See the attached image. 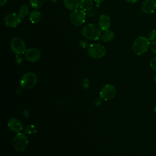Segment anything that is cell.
<instances>
[{
	"instance_id": "6da1fadb",
	"label": "cell",
	"mask_w": 156,
	"mask_h": 156,
	"mask_svg": "<svg viewBox=\"0 0 156 156\" xmlns=\"http://www.w3.org/2000/svg\"><path fill=\"white\" fill-rule=\"evenodd\" d=\"M82 34L86 39L90 40H97L101 35V30L96 24L88 23L83 27L82 29Z\"/></svg>"
},
{
	"instance_id": "7a4b0ae2",
	"label": "cell",
	"mask_w": 156,
	"mask_h": 156,
	"mask_svg": "<svg viewBox=\"0 0 156 156\" xmlns=\"http://www.w3.org/2000/svg\"><path fill=\"white\" fill-rule=\"evenodd\" d=\"M150 43L151 42L147 37H139L133 41L132 50L133 52L138 55H143L148 51Z\"/></svg>"
},
{
	"instance_id": "3957f363",
	"label": "cell",
	"mask_w": 156,
	"mask_h": 156,
	"mask_svg": "<svg viewBox=\"0 0 156 156\" xmlns=\"http://www.w3.org/2000/svg\"><path fill=\"white\" fill-rule=\"evenodd\" d=\"M28 139L25 134L18 132L13 140L14 149L18 152H22L26 149L28 145Z\"/></svg>"
},
{
	"instance_id": "277c9868",
	"label": "cell",
	"mask_w": 156,
	"mask_h": 156,
	"mask_svg": "<svg viewBox=\"0 0 156 156\" xmlns=\"http://www.w3.org/2000/svg\"><path fill=\"white\" fill-rule=\"evenodd\" d=\"M88 55L94 58H101L106 54V49L104 46L99 43L91 44L88 47Z\"/></svg>"
},
{
	"instance_id": "5b68a950",
	"label": "cell",
	"mask_w": 156,
	"mask_h": 156,
	"mask_svg": "<svg viewBox=\"0 0 156 156\" xmlns=\"http://www.w3.org/2000/svg\"><path fill=\"white\" fill-rule=\"evenodd\" d=\"M37 77L35 74L32 72L25 73L21 79L20 85L25 89L33 88L37 83Z\"/></svg>"
},
{
	"instance_id": "8992f818",
	"label": "cell",
	"mask_w": 156,
	"mask_h": 156,
	"mask_svg": "<svg viewBox=\"0 0 156 156\" xmlns=\"http://www.w3.org/2000/svg\"><path fill=\"white\" fill-rule=\"evenodd\" d=\"M86 18L85 12L81 9L73 10L70 14L69 20L71 23L75 26H80L85 23Z\"/></svg>"
},
{
	"instance_id": "52a82bcc",
	"label": "cell",
	"mask_w": 156,
	"mask_h": 156,
	"mask_svg": "<svg viewBox=\"0 0 156 156\" xmlns=\"http://www.w3.org/2000/svg\"><path fill=\"white\" fill-rule=\"evenodd\" d=\"M12 51L17 55H21L26 51V46L23 39L19 37L12 38L10 43Z\"/></svg>"
},
{
	"instance_id": "ba28073f",
	"label": "cell",
	"mask_w": 156,
	"mask_h": 156,
	"mask_svg": "<svg viewBox=\"0 0 156 156\" xmlns=\"http://www.w3.org/2000/svg\"><path fill=\"white\" fill-rule=\"evenodd\" d=\"M116 93V88L111 84H107L101 88L99 95L102 99L107 101L112 99L115 96Z\"/></svg>"
},
{
	"instance_id": "9c48e42d",
	"label": "cell",
	"mask_w": 156,
	"mask_h": 156,
	"mask_svg": "<svg viewBox=\"0 0 156 156\" xmlns=\"http://www.w3.org/2000/svg\"><path fill=\"white\" fill-rule=\"evenodd\" d=\"M4 22L9 27H16L21 23V18L15 13H9L5 16Z\"/></svg>"
},
{
	"instance_id": "30bf717a",
	"label": "cell",
	"mask_w": 156,
	"mask_h": 156,
	"mask_svg": "<svg viewBox=\"0 0 156 156\" xmlns=\"http://www.w3.org/2000/svg\"><path fill=\"white\" fill-rule=\"evenodd\" d=\"M24 56L27 60L30 62H36L40 58L41 52L35 48H30L26 50Z\"/></svg>"
},
{
	"instance_id": "8fae6325",
	"label": "cell",
	"mask_w": 156,
	"mask_h": 156,
	"mask_svg": "<svg viewBox=\"0 0 156 156\" xmlns=\"http://www.w3.org/2000/svg\"><path fill=\"white\" fill-rule=\"evenodd\" d=\"M98 26L101 30L105 31L109 30L111 26L110 18L106 15H101L98 19Z\"/></svg>"
},
{
	"instance_id": "7c38bea8",
	"label": "cell",
	"mask_w": 156,
	"mask_h": 156,
	"mask_svg": "<svg viewBox=\"0 0 156 156\" xmlns=\"http://www.w3.org/2000/svg\"><path fill=\"white\" fill-rule=\"evenodd\" d=\"M141 10L145 13H151L156 9V1L155 0H145L142 2Z\"/></svg>"
},
{
	"instance_id": "4fadbf2b",
	"label": "cell",
	"mask_w": 156,
	"mask_h": 156,
	"mask_svg": "<svg viewBox=\"0 0 156 156\" xmlns=\"http://www.w3.org/2000/svg\"><path fill=\"white\" fill-rule=\"evenodd\" d=\"M8 127L10 130L18 133L23 130V125L20 120L16 118H12L8 122Z\"/></svg>"
},
{
	"instance_id": "5bb4252c",
	"label": "cell",
	"mask_w": 156,
	"mask_h": 156,
	"mask_svg": "<svg viewBox=\"0 0 156 156\" xmlns=\"http://www.w3.org/2000/svg\"><path fill=\"white\" fill-rule=\"evenodd\" d=\"M64 6L68 10H74L80 5L79 0H63Z\"/></svg>"
},
{
	"instance_id": "9a60e30c",
	"label": "cell",
	"mask_w": 156,
	"mask_h": 156,
	"mask_svg": "<svg viewBox=\"0 0 156 156\" xmlns=\"http://www.w3.org/2000/svg\"><path fill=\"white\" fill-rule=\"evenodd\" d=\"M41 18V13L37 10H32L29 14V20L33 24L38 23Z\"/></svg>"
},
{
	"instance_id": "2e32d148",
	"label": "cell",
	"mask_w": 156,
	"mask_h": 156,
	"mask_svg": "<svg viewBox=\"0 0 156 156\" xmlns=\"http://www.w3.org/2000/svg\"><path fill=\"white\" fill-rule=\"evenodd\" d=\"M93 5V0H80L79 7L81 10L84 12H87L92 9Z\"/></svg>"
},
{
	"instance_id": "e0dca14e",
	"label": "cell",
	"mask_w": 156,
	"mask_h": 156,
	"mask_svg": "<svg viewBox=\"0 0 156 156\" xmlns=\"http://www.w3.org/2000/svg\"><path fill=\"white\" fill-rule=\"evenodd\" d=\"M114 37H115L114 33L113 31L110 30L104 31V32L101 35V39L104 42H109L112 41Z\"/></svg>"
},
{
	"instance_id": "ac0fdd59",
	"label": "cell",
	"mask_w": 156,
	"mask_h": 156,
	"mask_svg": "<svg viewBox=\"0 0 156 156\" xmlns=\"http://www.w3.org/2000/svg\"><path fill=\"white\" fill-rule=\"evenodd\" d=\"M29 7L27 5H22L20 6L18 10V15L21 18H24L27 15L29 14Z\"/></svg>"
},
{
	"instance_id": "d6986e66",
	"label": "cell",
	"mask_w": 156,
	"mask_h": 156,
	"mask_svg": "<svg viewBox=\"0 0 156 156\" xmlns=\"http://www.w3.org/2000/svg\"><path fill=\"white\" fill-rule=\"evenodd\" d=\"M29 1L32 8L38 9L43 5L44 0H29Z\"/></svg>"
},
{
	"instance_id": "ffe728a7",
	"label": "cell",
	"mask_w": 156,
	"mask_h": 156,
	"mask_svg": "<svg viewBox=\"0 0 156 156\" xmlns=\"http://www.w3.org/2000/svg\"><path fill=\"white\" fill-rule=\"evenodd\" d=\"M24 132L26 134L29 135H32L35 134L37 132V128L33 124H29L27 125L25 129H24Z\"/></svg>"
},
{
	"instance_id": "44dd1931",
	"label": "cell",
	"mask_w": 156,
	"mask_h": 156,
	"mask_svg": "<svg viewBox=\"0 0 156 156\" xmlns=\"http://www.w3.org/2000/svg\"><path fill=\"white\" fill-rule=\"evenodd\" d=\"M147 38L149 41H156V30H152L147 35Z\"/></svg>"
},
{
	"instance_id": "7402d4cb",
	"label": "cell",
	"mask_w": 156,
	"mask_h": 156,
	"mask_svg": "<svg viewBox=\"0 0 156 156\" xmlns=\"http://www.w3.org/2000/svg\"><path fill=\"white\" fill-rule=\"evenodd\" d=\"M149 65L151 69L156 72V57H154L150 60Z\"/></svg>"
},
{
	"instance_id": "603a6c76",
	"label": "cell",
	"mask_w": 156,
	"mask_h": 156,
	"mask_svg": "<svg viewBox=\"0 0 156 156\" xmlns=\"http://www.w3.org/2000/svg\"><path fill=\"white\" fill-rule=\"evenodd\" d=\"M149 48L151 51L156 55V41H152L151 42Z\"/></svg>"
},
{
	"instance_id": "cb8c5ba5",
	"label": "cell",
	"mask_w": 156,
	"mask_h": 156,
	"mask_svg": "<svg viewBox=\"0 0 156 156\" xmlns=\"http://www.w3.org/2000/svg\"><path fill=\"white\" fill-rule=\"evenodd\" d=\"M15 61L16 63V64L20 65L23 62V57L21 56V55H17L16 54V57H15Z\"/></svg>"
},
{
	"instance_id": "d4e9b609",
	"label": "cell",
	"mask_w": 156,
	"mask_h": 156,
	"mask_svg": "<svg viewBox=\"0 0 156 156\" xmlns=\"http://www.w3.org/2000/svg\"><path fill=\"white\" fill-rule=\"evenodd\" d=\"M90 85V80L88 79H84L82 81V86L85 88H88Z\"/></svg>"
},
{
	"instance_id": "484cf974",
	"label": "cell",
	"mask_w": 156,
	"mask_h": 156,
	"mask_svg": "<svg viewBox=\"0 0 156 156\" xmlns=\"http://www.w3.org/2000/svg\"><path fill=\"white\" fill-rule=\"evenodd\" d=\"M7 0H1L0 1V5H1V6L2 7V6L5 5L6 4V3H7Z\"/></svg>"
},
{
	"instance_id": "4316f807",
	"label": "cell",
	"mask_w": 156,
	"mask_h": 156,
	"mask_svg": "<svg viewBox=\"0 0 156 156\" xmlns=\"http://www.w3.org/2000/svg\"><path fill=\"white\" fill-rule=\"evenodd\" d=\"M102 99L101 98V99H96V102H95V105H101V100Z\"/></svg>"
},
{
	"instance_id": "83f0119b",
	"label": "cell",
	"mask_w": 156,
	"mask_h": 156,
	"mask_svg": "<svg viewBox=\"0 0 156 156\" xmlns=\"http://www.w3.org/2000/svg\"><path fill=\"white\" fill-rule=\"evenodd\" d=\"M127 2H129V3H131V4H134L135 2H136L138 0H126Z\"/></svg>"
},
{
	"instance_id": "f1b7e54d",
	"label": "cell",
	"mask_w": 156,
	"mask_h": 156,
	"mask_svg": "<svg viewBox=\"0 0 156 156\" xmlns=\"http://www.w3.org/2000/svg\"><path fill=\"white\" fill-rule=\"evenodd\" d=\"M96 2H97V3H101V2H104L105 0H94Z\"/></svg>"
},
{
	"instance_id": "f546056e",
	"label": "cell",
	"mask_w": 156,
	"mask_h": 156,
	"mask_svg": "<svg viewBox=\"0 0 156 156\" xmlns=\"http://www.w3.org/2000/svg\"><path fill=\"white\" fill-rule=\"evenodd\" d=\"M153 79H154V80L156 82V72L155 73V74L153 76Z\"/></svg>"
},
{
	"instance_id": "4dcf8cb0",
	"label": "cell",
	"mask_w": 156,
	"mask_h": 156,
	"mask_svg": "<svg viewBox=\"0 0 156 156\" xmlns=\"http://www.w3.org/2000/svg\"><path fill=\"white\" fill-rule=\"evenodd\" d=\"M153 110H154V112H155V113H156V105H155V106H154V108H153Z\"/></svg>"
}]
</instances>
